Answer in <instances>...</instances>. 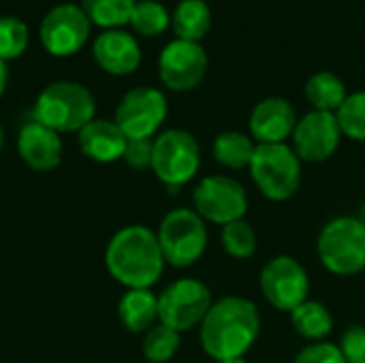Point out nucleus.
I'll use <instances>...</instances> for the list:
<instances>
[{
    "instance_id": "f257e3e1",
    "label": "nucleus",
    "mask_w": 365,
    "mask_h": 363,
    "mask_svg": "<svg viewBox=\"0 0 365 363\" xmlns=\"http://www.w3.org/2000/svg\"><path fill=\"white\" fill-rule=\"evenodd\" d=\"M261 334V315L252 300L229 295L212 304L199 325V340L216 362L244 357Z\"/></svg>"
},
{
    "instance_id": "f03ea898",
    "label": "nucleus",
    "mask_w": 365,
    "mask_h": 363,
    "mask_svg": "<svg viewBox=\"0 0 365 363\" xmlns=\"http://www.w3.org/2000/svg\"><path fill=\"white\" fill-rule=\"evenodd\" d=\"M165 265L156 231L145 225L122 227L105 248L109 276L126 289H152L160 280Z\"/></svg>"
},
{
    "instance_id": "7ed1b4c3",
    "label": "nucleus",
    "mask_w": 365,
    "mask_h": 363,
    "mask_svg": "<svg viewBox=\"0 0 365 363\" xmlns=\"http://www.w3.org/2000/svg\"><path fill=\"white\" fill-rule=\"evenodd\" d=\"M32 118L56 133H79L96 118L92 92L77 81H53L34 101Z\"/></svg>"
},
{
    "instance_id": "20e7f679",
    "label": "nucleus",
    "mask_w": 365,
    "mask_h": 363,
    "mask_svg": "<svg viewBox=\"0 0 365 363\" xmlns=\"http://www.w3.org/2000/svg\"><path fill=\"white\" fill-rule=\"evenodd\" d=\"M317 252L334 276H357L365 270V223L353 216L329 220L317 240Z\"/></svg>"
},
{
    "instance_id": "39448f33",
    "label": "nucleus",
    "mask_w": 365,
    "mask_h": 363,
    "mask_svg": "<svg viewBox=\"0 0 365 363\" xmlns=\"http://www.w3.org/2000/svg\"><path fill=\"white\" fill-rule=\"evenodd\" d=\"M250 178L269 201H287L302 186V160L287 143H257Z\"/></svg>"
},
{
    "instance_id": "423d86ee",
    "label": "nucleus",
    "mask_w": 365,
    "mask_h": 363,
    "mask_svg": "<svg viewBox=\"0 0 365 363\" xmlns=\"http://www.w3.org/2000/svg\"><path fill=\"white\" fill-rule=\"evenodd\" d=\"M156 237L165 263L178 270H186L205 255L207 225L195 210L178 208L160 220Z\"/></svg>"
},
{
    "instance_id": "0eeeda50",
    "label": "nucleus",
    "mask_w": 365,
    "mask_h": 363,
    "mask_svg": "<svg viewBox=\"0 0 365 363\" xmlns=\"http://www.w3.org/2000/svg\"><path fill=\"white\" fill-rule=\"evenodd\" d=\"M201 167V148L192 133L169 128L154 137L152 171L171 190L195 180Z\"/></svg>"
},
{
    "instance_id": "6e6552de",
    "label": "nucleus",
    "mask_w": 365,
    "mask_h": 363,
    "mask_svg": "<svg viewBox=\"0 0 365 363\" xmlns=\"http://www.w3.org/2000/svg\"><path fill=\"white\" fill-rule=\"evenodd\" d=\"M214 300L205 282L197 278H180L158 295V323L178 334L199 327L210 312Z\"/></svg>"
},
{
    "instance_id": "1a4fd4ad",
    "label": "nucleus",
    "mask_w": 365,
    "mask_h": 363,
    "mask_svg": "<svg viewBox=\"0 0 365 363\" xmlns=\"http://www.w3.org/2000/svg\"><path fill=\"white\" fill-rule=\"evenodd\" d=\"M167 113V96L158 88L139 86L120 98L113 122L122 128L126 139H154L165 124Z\"/></svg>"
},
{
    "instance_id": "9d476101",
    "label": "nucleus",
    "mask_w": 365,
    "mask_h": 363,
    "mask_svg": "<svg viewBox=\"0 0 365 363\" xmlns=\"http://www.w3.org/2000/svg\"><path fill=\"white\" fill-rule=\"evenodd\" d=\"M195 212L214 225H229L242 220L248 212L246 188L229 175H207L192 190Z\"/></svg>"
},
{
    "instance_id": "9b49d317",
    "label": "nucleus",
    "mask_w": 365,
    "mask_h": 363,
    "mask_svg": "<svg viewBox=\"0 0 365 363\" xmlns=\"http://www.w3.org/2000/svg\"><path fill=\"white\" fill-rule=\"evenodd\" d=\"M259 287L269 306L291 315L308 300L310 278L297 259L289 255H278L263 265L259 274Z\"/></svg>"
},
{
    "instance_id": "f8f14e48",
    "label": "nucleus",
    "mask_w": 365,
    "mask_h": 363,
    "mask_svg": "<svg viewBox=\"0 0 365 363\" xmlns=\"http://www.w3.org/2000/svg\"><path fill=\"white\" fill-rule=\"evenodd\" d=\"M92 24L83 9L73 2L56 4L47 11L38 26V41L43 49L56 58L75 56L90 39Z\"/></svg>"
},
{
    "instance_id": "ddd939ff",
    "label": "nucleus",
    "mask_w": 365,
    "mask_h": 363,
    "mask_svg": "<svg viewBox=\"0 0 365 363\" xmlns=\"http://www.w3.org/2000/svg\"><path fill=\"white\" fill-rule=\"evenodd\" d=\"M207 64V51L201 43L175 39L167 43L158 56V75L169 90L188 92L203 81Z\"/></svg>"
},
{
    "instance_id": "4468645a",
    "label": "nucleus",
    "mask_w": 365,
    "mask_h": 363,
    "mask_svg": "<svg viewBox=\"0 0 365 363\" xmlns=\"http://www.w3.org/2000/svg\"><path fill=\"white\" fill-rule=\"evenodd\" d=\"M342 128L336 113L312 109L297 120L293 131V150L302 163H325L329 160L342 141Z\"/></svg>"
},
{
    "instance_id": "2eb2a0df",
    "label": "nucleus",
    "mask_w": 365,
    "mask_h": 363,
    "mask_svg": "<svg viewBox=\"0 0 365 363\" xmlns=\"http://www.w3.org/2000/svg\"><path fill=\"white\" fill-rule=\"evenodd\" d=\"M17 152L19 158L26 163V167L45 173V171H53L62 163L64 145L60 133L47 128L45 124L32 118L24 122L17 133Z\"/></svg>"
},
{
    "instance_id": "dca6fc26",
    "label": "nucleus",
    "mask_w": 365,
    "mask_h": 363,
    "mask_svg": "<svg viewBox=\"0 0 365 363\" xmlns=\"http://www.w3.org/2000/svg\"><path fill=\"white\" fill-rule=\"evenodd\" d=\"M92 58L101 71L115 77H124L139 68L141 47L137 39L122 28L103 30L92 43Z\"/></svg>"
},
{
    "instance_id": "f3484780",
    "label": "nucleus",
    "mask_w": 365,
    "mask_h": 363,
    "mask_svg": "<svg viewBox=\"0 0 365 363\" xmlns=\"http://www.w3.org/2000/svg\"><path fill=\"white\" fill-rule=\"evenodd\" d=\"M297 126L295 107L282 96H269L255 105L250 113V137L257 143H284Z\"/></svg>"
},
{
    "instance_id": "a211bd4d",
    "label": "nucleus",
    "mask_w": 365,
    "mask_h": 363,
    "mask_svg": "<svg viewBox=\"0 0 365 363\" xmlns=\"http://www.w3.org/2000/svg\"><path fill=\"white\" fill-rule=\"evenodd\" d=\"M77 143L86 158L98 165H109L124 158L128 139L113 120L94 118L77 133Z\"/></svg>"
},
{
    "instance_id": "6ab92c4d",
    "label": "nucleus",
    "mask_w": 365,
    "mask_h": 363,
    "mask_svg": "<svg viewBox=\"0 0 365 363\" xmlns=\"http://www.w3.org/2000/svg\"><path fill=\"white\" fill-rule=\"evenodd\" d=\"M120 323L130 334H145L158 323V295L152 289H126L118 302Z\"/></svg>"
},
{
    "instance_id": "aec40b11",
    "label": "nucleus",
    "mask_w": 365,
    "mask_h": 363,
    "mask_svg": "<svg viewBox=\"0 0 365 363\" xmlns=\"http://www.w3.org/2000/svg\"><path fill=\"white\" fill-rule=\"evenodd\" d=\"M175 39L201 43L212 28V11L205 0H180L171 13Z\"/></svg>"
},
{
    "instance_id": "412c9836",
    "label": "nucleus",
    "mask_w": 365,
    "mask_h": 363,
    "mask_svg": "<svg viewBox=\"0 0 365 363\" xmlns=\"http://www.w3.org/2000/svg\"><path fill=\"white\" fill-rule=\"evenodd\" d=\"M291 325L297 336L310 342H321L325 340L331 329H334V317L329 308L321 302L306 300L302 306H297L291 312Z\"/></svg>"
},
{
    "instance_id": "4be33fe9",
    "label": "nucleus",
    "mask_w": 365,
    "mask_h": 363,
    "mask_svg": "<svg viewBox=\"0 0 365 363\" xmlns=\"http://www.w3.org/2000/svg\"><path fill=\"white\" fill-rule=\"evenodd\" d=\"M255 150H257L255 139L246 133H240V131L220 133L212 145V154H214L216 163L227 167V169H235V171L250 167Z\"/></svg>"
},
{
    "instance_id": "5701e85b",
    "label": "nucleus",
    "mask_w": 365,
    "mask_h": 363,
    "mask_svg": "<svg viewBox=\"0 0 365 363\" xmlns=\"http://www.w3.org/2000/svg\"><path fill=\"white\" fill-rule=\"evenodd\" d=\"M346 96H349L346 86L336 73L321 71L306 81V98L317 111L336 113L346 101Z\"/></svg>"
},
{
    "instance_id": "b1692460",
    "label": "nucleus",
    "mask_w": 365,
    "mask_h": 363,
    "mask_svg": "<svg viewBox=\"0 0 365 363\" xmlns=\"http://www.w3.org/2000/svg\"><path fill=\"white\" fill-rule=\"evenodd\" d=\"M137 0H81V9L92 26L103 30H118L128 26Z\"/></svg>"
},
{
    "instance_id": "393cba45",
    "label": "nucleus",
    "mask_w": 365,
    "mask_h": 363,
    "mask_svg": "<svg viewBox=\"0 0 365 363\" xmlns=\"http://www.w3.org/2000/svg\"><path fill=\"white\" fill-rule=\"evenodd\" d=\"M128 26L143 36H160L171 26V15L165 4L156 0H137Z\"/></svg>"
},
{
    "instance_id": "a878e982",
    "label": "nucleus",
    "mask_w": 365,
    "mask_h": 363,
    "mask_svg": "<svg viewBox=\"0 0 365 363\" xmlns=\"http://www.w3.org/2000/svg\"><path fill=\"white\" fill-rule=\"evenodd\" d=\"M180 334L163 323H156L150 332L143 334V357L150 363H167L173 359V355L180 349Z\"/></svg>"
},
{
    "instance_id": "bb28decb",
    "label": "nucleus",
    "mask_w": 365,
    "mask_h": 363,
    "mask_svg": "<svg viewBox=\"0 0 365 363\" xmlns=\"http://www.w3.org/2000/svg\"><path fill=\"white\" fill-rule=\"evenodd\" d=\"M220 244H222V250L229 257L244 261V259H250L257 252V233L242 218V220H235V223H229V225L222 227Z\"/></svg>"
},
{
    "instance_id": "cd10ccee",
    "label": "nucleus",
    "mask_w": 365,
    "mask_h": 363,
    "mask_svg": "<svg viewBox=\"0 0 365 363\" xmlns=\"http://www.w3.org/2000/svg\"><path fill=\"white\" fill-rule=\"evenodd\" d=\"M30 43V30L24 19L15 15L0 17V60L9 62L19 58Z\"/></svg>"
},
{
    "instance_id": "c85d7f7f",
    "label": "nucleus",
    "mask_w": 365,
    "mask_h": 363,
    "mask_svg": "<svg viewBox=\"0 0 365 363\" xmlns=\"http://www.w3.org/2000/svg\"><path fill=\"white\" fill-rule=\"evenodd\" d=\"M342 135L353 141H365V90L346 96L342 107L336 111Z\"/></svg>"
},
{
    "instance_id": "c756f323",
    "label": "nucleus",
    "mask_w": 365,
    "mask_h": 363,
    "mask_svg": "<svg viewBox=\"0 0 365 363\" xmlns=\"http://www.w3.org/2000/svg\"><path fill=\"white\" fill-rule=\"evenodd\" d=\"M293 363H346L344 362V355L340 351L338 344H331L327 340H321V342H310L308 347H304L297 355Z\"/></svg>"
},
{
    "instance_id": "7c9ffc66",
    "label": "nucleus",
    "mask_w": 365,
    "mask_h": 363,
    "mask_svg": "<svg viewBox=\"0 0 365 363\" xmlns=\"http://www.w3.org/2000/svg\"><path fill=\"white\" fill-rule=\"evenodd\" d=\"M338 347L346 363H365V325H351Z\"/></svg>"
},
{
    "instance_id": "2f4dec72",
    "label": "nucleus",
    "mask_w": 365,
    "mask_h": 363,
    "mask_svg": "<svg viewBox=\"0 0 365 363\" xmlns=\"http://www.w3.org/2000/svg\"><path fill=\"white\" fill-rule=\"evenodd\" d=\"M152 152H154V139H128L122 160L130 169L143 171L152 167Z\"/></svg>"
},
{
    "instance_id": "473e14b6",
    "label": "nucleus",
    "mask_w": 365,
    "mask_h": 363,
    "mask_svg": "<svg viewBox=\"0 0 365 363\" xmlns=\"http://www.w3.org/2000/svg\"><path fill=\"white\" fill-rule=\"evenodd\" d=\"M6 81H9V68H6V62L0 60V98L6 90Z\"/></svg>"
},
{
    "instance_id": "72a5a7b5",
    "label": "nucleus",
    "mask_w": 365,
    "mask_h": 363,
    "mask_svg": "<svg viewBox=\"0 0 365 363\" xmlns=\"http://www.w3.org/2000/svg\"><path fill=\"white\" fill-rule=\"evenodd\" d=\"M216 363H248L244 357H233V359H222V362H216Z\"/></svg>"
},
{
    "instance_id": "f704fd0d",
    "label": "nucleus",
    "mask_w": 365,
    "mask_h": 363,
    "mask_svg": "<svg viewBox=\"0 0 365 363\" xmlns=\"http://www.w3.org/2000/svg\"><path fill=\"white\" fill-rule=\"evenodd\" d=\"M2 143H4V131H2V124H0V150H2Z\"/></svg>"
},
{
    "instance_id": "c9c22d12",
    "label": "nucleus",
    "mask_w": 365,
    "mask_h": 363,
    "mask_svg": "<svg viewBox=\"0 0 365 363\" xmlns=\"http://www.w3.org/2000/svg\"><path fill=\"white\" fill-rule=\"evenodd\" d=\"M361 220L365 223V203H364V210H361Z\"/></svg>"
}]
</instances>
